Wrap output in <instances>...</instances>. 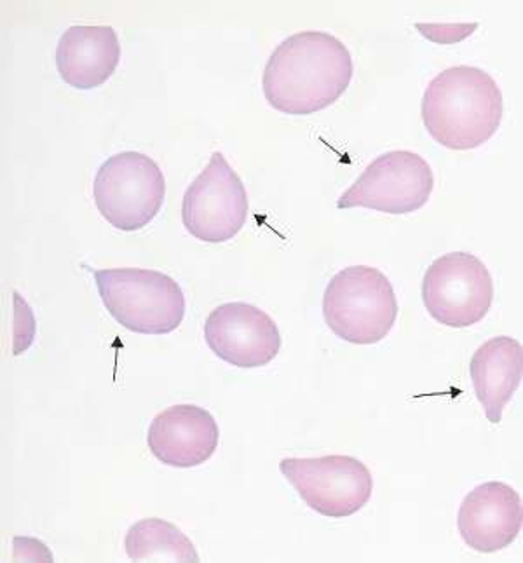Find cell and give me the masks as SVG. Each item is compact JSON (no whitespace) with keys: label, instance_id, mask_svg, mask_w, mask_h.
I'll return each instance as SVG.
<instances>
[{"label":"cell","instance_id":"15","mask_svg":"<svg viewBox=\"0 0 523 563\" xmlns=\"http://www.w3.org/2000/svg\"><path fill=\"white\" fill-rule=\"evenodd\" d=\"M124 548L133 562H199L194 542L160 518L133 523L124 538Z\"/></svg>","mask_w":523,"mask_h":563},{"label":"cell","instance_id":"4","mask_svg":"<svg viewBox=\"0 0 523 563\" xmlns=\"http://www.w3.org/2000/svg\"><path fill=\"white\" fill-rule=\"evenodd\" d=\"M109 314L140 335L175 332L186 318V295L168 274L153 269H100L93 273Z\"/></svg>","mask_w":523,"mask_h":563},{"label":"cell","instance_id":"2","mask_svg":"<svg viewBox=\"0 0 523 563\" xmlns=\"http://www.w3.org/2000/svg\"><path fill=\"white\" fill-rule=\"evenodd\" d=\"M502 93L494 77L459 65L427 85L421 115L431 139L450 151H471L489 142L502 121Z\"/></svg>","mask_w":523,"mask_h":563},{"label":"cell","instance_id":"10","mask_svg":"<svg viewBox=\"0 0 523 563\" xmlns=\"http://www.w3.org/2000/svg\"><path fill=\"white\" fill-rule=\"evenodd\" d=\"M204 339L211 353L237 368H262L281 351L278 324L260 307L227 302L210 312Z\"/></svg>","mask_w":523,"mask_h":563},{"label":"cell","instance_id":"1","mask_svg":"<svg viewBox=\"0 0 523 563\" xmlns=\"http://www.w3.org/2000/svg\"><path fill=\"white\" fill-rule=\"evenodd\" d=\"M353 58L341 38L326 32H299L269 56L262 88L272 109L285 115H313L346 93Z\"/></svg>","mask_w":523,"mask_h":563},{"label":"cell","instance_id":"12","mask_svg":"<svg viewBox=\"0 0 523 563\" xmlns=\"http://www.w3.org/2000/svg\"><path fill=\"white\" fill-rule=\"evenodd\" d=\"M215 417L198 405H174L154 417L147 445L159 463L190 470L208 463L219 449Z\"/></svg>","mask_w":523,"mask_h":563},{"label":"cell","instance_id":"5","mask_svg":"<svg viewBox=\"0 0 523 563\" xmlns=\"http://www.w3.org/2000/svg\"><path fill=\"white\" fill-rule=\"evenodd\" d=\"M166 178L153 157L119 152L98 168L93 199L103 219L123 232L147 228L165 205Z\"/></svg>","mask_w":523,"mask_h":563},{"label":"cell","instance_id":"3","mask_svg":"<svg viewBox=\"0 0 523 563\" xmlns=\"http://www.w3.org/2000/svg\"><path fill=\"white\" fill-rule=\"evenodd\" d=\"M323 316L341 341L379 344L397 323V295L382 271L370 265H350L326 285Z\"/></svg>","mask_w":523,"mask_h":563},{"label":"cell","instance_id":"14","mask_svg":"<svg viewBox=\"0 0 523 563\" xmlns=\"http://www.w3.org/2000/svg\"><path fill=\"white\" fill-rule=\"evenodd\" d=\"M469 375L487 419L499 424L504 408L522 384V344L513 336H492L472 354Z\"/></svg>","mask_w":523,"mask_h":563},{"label":"cell","instance_id":"7","mask_svg":"<svg viewBox=\"0 0 523 563\" xmlns=\"http://www.w3.org/2000/svg\"><path fill=\"white\" fill-rule=\"evenodd\" d=\"M494 300L487 265L468 252L436 258L422 279V302L433 320L450 329H469L486 320Z\"/></svg>","mask_w":523,"mask_h":563},{"label":"cell","instance_id":"13","mask_svg":"<svg viewBox=\"0 0 523 563\" xmlns=\"http://www.w3.org/2000/svg\"><path fill=\"white\" fill-rule=\"evenodd\" d=\"M121 62V43L114 26L76 25L56 47V68L65 85L91 91L114 76Z\"/></svg>","mask_w":523,"mask_h":563},{"label":"cell","instance_id":"8","mask_svg":"<svg viewBox=\"0 0 523 563\" xmlns=\"http://www.w3.org/2000/svg\"><path fill=\"white\" fill-rule=\"evenodd\" d=\"M433 189L435 177L424 157L412 151H389L371 161L337 199V208L410 214L426 207Z\"/></svg>","mask_w":523,"mask_h":563},{"label":"cell","instance_id":"16","mask_svg":"<svg viewBox=\"0 0 523 563\" xmlns=\"http://www.w3.org/2000/svg\"><path fill=\"white\" fill-rule=\"evenodd\" d=\"M14 354L29 350L35 336V318L29 303L14 291Z\"/></svg>","mask_w":523,"mask_h":563},{"label":"cell","instance_id":"11","mask_svg":"<svg viewBox=\"0 0 523 563\" xmlns=\"http://www.w3.org/2000/svg\"><path fill=\"white\" fill-rule=\"evenodd\" d=\"M522 497L504 482H486L472 488L460 503L457 529L478 553L507 550L522 530Z\"/></svg>","mask_w":523,"mask_h":563},{"label":"cell","instance_id":"9","mask_svg":"<svg viewBox=\"0 0 523 563\" xmlns=\"http://www.w3.org/2000/svg\"><path fill=\"white\" fill-rule=\"evenodd\" d=\"M248 192L222 152H213L207 168L183 194L182 222L203 243H227L248 219Z\"/></svg>","mask_w":523,"mask_h":563},{"label":"cell","instance_id":"6","mask_svg":"<svg viewBox=\"0 0 523 563\" xmlns=\"http://www.w3.org/2000/svg\"><path fill=\"white\" fill-rule=\"evenodd\" d=\"M279 471L305 506L334 520L358 514L374 494L370 470L350 455L287 457L279 463Z\"/></svg>","mask_w":523,"mask_h":563}]
</instances>
